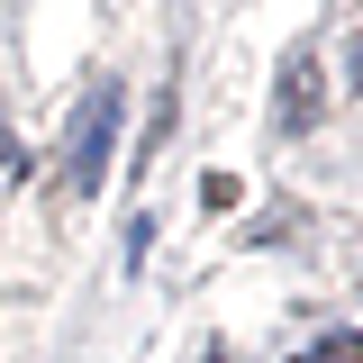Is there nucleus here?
Here are the masks:
<instances>
[{
  "label": "nucleus",
  "instance_id": "6",
  "mask_svg": "<svg viewBox=\"0 0 363 363\" xmlns=\"http://www.w3.org/2000/svg\"><path fill=\"white\" fill-rule=\"evenodd\" d=\"M0 128H9V118H0Z\"/></svg>",
  "mask_w": 363,
  "mask_h": 363
},
{
  "label": "nucleus",
  "instance_id": "5",
  "mask_svg": "<svg viewBox=\"0 0 363 363\" xmlns=\"http://www.w3.org/2000/svg\"><path fill=\"white\" fill-rule=\"evenodd\" d=\"M354 82H363V37H354Z\"/></svg>",
  "mask_w": 363,
  "mask_h": 363
},
{
  "label": "nucleus",
  "instance_id": "1",
  "mask_svg": "<svg viewBox=\"0 0 363 363\" xmlns=\"http://www.w3.org/2000/svg\"><path fill=\"white\" fill-rule=\"evenodd\" d=\"M118 109H128V91L100 82L82 91V118H73V136H64V182H73V200H91L100 191V173H109V145H118Z\"/></svg>",
  "mask_w": 363,
  "mask_h": 363
},
{
  "label": "nucleus",
  "instance_id": "2",
  "mask_svg": "<svg viewBox=\"0 0 363 363\" xmlns=\"http://www.w3.org/2000/svg\"><path fill=\"white\" fill-rule=\"evenodd\" d=\"M281 128H318V55L281 64Z\"/></svg>",
  "mask_w": 363,
  "mask_h": 363
},
{
  "label": "nucleus",
  "instance_id": "4",
  "mask_svg": "<svg viewBox=\"0 0 363 363\" xmlns=\"http://www.w3.org/2000/svg\"><path fill=\"white\" fill-rule=\"evenodd\" d=\"M300 363H363V336H327L318 354H300Z\"/></svg>",
  "mask_w": 363,
  "mask_h": 363
},
{
  "label": "nucleus",
  "instance_id": "3",
  "mask_svg": "<svg viewBox=\"0 0 363 363\" xmlns=\"http://www.w3.org/2000/svg\"><path fill=\"white\" fill-rule=\"evenodd\" d=\"M200 200H209V209H236V200H245V182H236V173H209V182H200Z\"/></svg>",
  "mask_w": 363,
  "mask_h": 363
}]
</instances>
